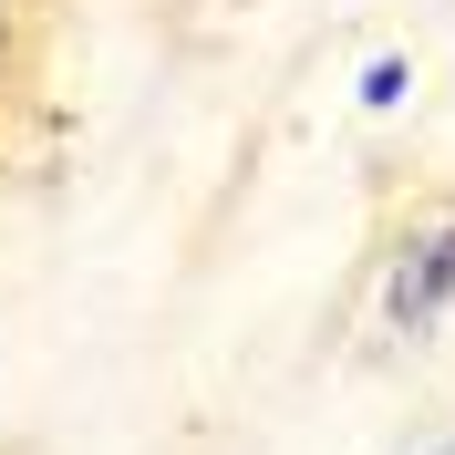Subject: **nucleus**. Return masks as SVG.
Segmentation results:
<instances>
[{
	"label": "nucleus",
	"mask_w": 455,
	"mask_h": 455,
	"mask_svg": "<svg viewBox=\"0 0 455 455\" xmlns=\"http://www.w3.org/2000/svg\"><path fill=\"white\" fill-rule=\"evenodd\" d=\"M445 300H455V228H435V238H414L403 269H394V321H403V331H425Z\"/></svg>",
	"instance_id": "1"
},
{
	"label": "nucleus",
	"mask_w": 455,
	"mask_h": 455,
	"mask_svg": "<svg viewBox=\"0 0 455 455\" xmlns=\"http://www.w3.org/2000/svg\"><path fill=\"white\" fill-rule=\"evenodd\" d=\"M363 104L383 114V104H403V62L394 52H372V73H363Z\"/></svg>",
	"instance_id": "2"
},
{
	"label": "nucleus",
	"mask_w": 455,
	"mask_h": 455,
	"mask_svg": "<svg viewBox=\"0 0 455 455\" xmlns=\"http://www.w3.org/2000/svg\"><path fill=\"white\" fill-rule=\"evenodd\" d=\"M445 455H455V445H445Z\"/></svg>",
	"instance_id": "3"
}]
</instances>
